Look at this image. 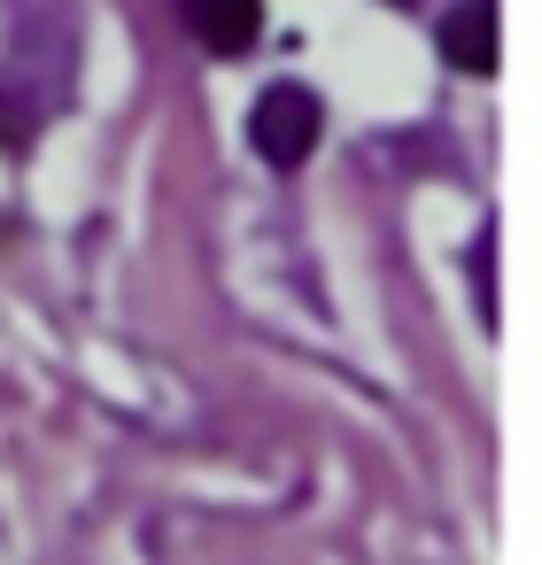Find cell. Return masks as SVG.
<instances>
[{"instance_id":"6da1fadb","label":"cell","mask_w":542,"mask_h":565,"mask_svg":"<svg viewBox=\"0 0 542 565\" xmlns=\"http://www.w3.org/2000/svg\"><path fill=\"white\" fill-rule=\"evenodd\" d=\"M318 132H326V102L310 86H295V78L287 86H264L256 109H248V140H256V156L272 171H302L310 148H318Z\"/></svg>"},{"instance_id":"277c9868","label":"cell","mask_w":542,"mask_h":565,"mask_svg":"<svg viewBox=\"0 0 542 565\" xmlns=\"http://www.w3.org/2000/svg\"><path fill=\"white\" fill-rule=\"evenodd\" d=\"M395 9H411V0H395Z\"/></svg>"},{"instance_id":"3957f363","label":"cell","mask_w":542,"mask_h":565,"mask_svg":"<svg viewBox=\"0 0 542 565\" xmlns=\"http://www.w3.org/2000/svg\"><path fill=\"white\" fill-rule=\"evenodd\" d=\"M179 24L210 55H248L264 40V0H179Z\"/></svg>"},{"instance_id":"7a4b0ae2","label":"cell","mask_w":542,"mask_h":565,"mask_svg":"<svg viewBox=\"0 0 542 565\" xmlns=\"http://www.w3.org/2000/svg\"><path fill=\"white\" fill-rule=\"evenodd\" d=\"M496 17H503L496 0H457L442 17V63L465 71V78H496V63H503V24Z\"/></svg>"}]
</instances>
